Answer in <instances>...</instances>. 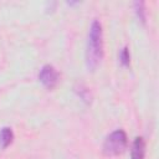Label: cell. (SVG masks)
I'll return each mask as SVG.
<instances>
[{"label":"cell","instance_id":"5b68a950","mask_svg":"<svg viewBox=\"0 0 159 159\" xmlns=\"http://www.w3.org/2000/svg\"><path fill=\"white\" fill-rule=\"evenodd\" d=\"M12 139H14V133H12L11 128L4 127L0 129V148L5 149L6 147H9L11 144Z\"/></svg>","mask_w":159,"mask_h":159},{"label":"cell","instance_id":"6da1fadb","mask_svg":"<svg viewBox=\"0 0 159 159\" xmlns=\"http://www.w3.org/2000/svg\"><path fill=\"white\" fill-rule=\"evenodd\" d=\"M103 57V31L102 25L98 20H94L89 27L87 51H86V62L87 67L91 71H94L101 63Z\"/></svg>","mask_w":159,"mask_h":159},{"label":"cell","instance_id":"52a82bcc","mask_svg":"<svg viewBox=\"0 0 159 159\" xmlns=\"http://www.w3.org/2000/svg\"><path fill=\"white\" fill-rule=\"evenodd\" d=\"M134 10H135V14H137L138 19L144 24L145 22V7H144V2H142V1L134 2Z\"/></svg>","mask_w":159,"mask_h":159},{"label":"cell","instance_id":"7a4b0ae2","mask_svg":"<svg viewBox=\"0 0 159 159\" xmlns=\"http://www.w3.org/2000/svg\"><path fill=\"white\" fill-rule=\"evenodd\" d=\"M128 145V138L124 130L117 129L112 132L103 142L102 150L107 157H114L122 154Z\"/></svg>","mask_w":159,"mask_h":159},{"label":"cell","instance_id":"3957f363","mask_svg":"<svg viewBox=\"0 0 159 159\" xmlns=\"http://www.w3.org/2000/svg\"><path fill=\"white\" fill-rule=\"evenodd\" d=\"M39 80L40 82L48 89H52L56 87L57 82H58V72L56 71V68L51 65H45L40 73H39Z\"/></svg>","mask_w":159,"mask_h":159},{"label":"cell","instance_id":"277c9868","mask_svg":"<svg viewBox=\"0 0 159 159\" xmlns=\"http://www.w3.org/2000/svg\"><path fill=\"white\" fill-rule=\"evenodd\" d=\"M145 155V142L142 137H137L132 145L130 157L132 159H144Z\"/></svg>","mask_w":159,"mask_h":159},{"label":"cell","instance_id":"ba28073f","mask_svg":"<svg viewBox=\"0 0 159 159\" xmlns=\"http://www.w3.org/2000/svg\"><path fill=\"white\" fill-rule=\"evenodd\" d=\"M119 62L124 66V67H128L129 63H130V55H129V50L128 47H123L119 52Z\"/></svg>","mask_w":159,"mask_h":159},{"label":"cell","instance_id":"8992f818","mask_svg":"<svg viewBox=\"0 0 159 159\" xmlns=\"http://www.w3.org/2000/svg\"><path fill=\"white\" fill-rule=\"evenodd\" d=\"M75 92L81 97L82 101H84L86 103H89L91 102V93L88 91L87 87H84L83 84H77L75 87Z\"/></svg>","mask_w":159,"mask_h":159}]
</instances>
